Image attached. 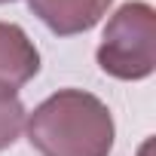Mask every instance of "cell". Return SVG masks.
I'll return each mask as SVG.
<instances>
[{
    "instance_id": "cell-1",
    "label": "cell",
    "mask_w": 156,
    "mask_h": 156,
    "mask_svg": "<svg viewBox=\"0 0 156 156\" xmlns=\"http://www.w3.org/2000/svg\"><path fill=\"white\" fill-rule=\"evenodd\" d=\"M28 141L43 156H110L113 116L107 104L83 89L49 95L25 122Z\"/></svg>"
},
{
    "instance_id": "cell-2",
    "label": "cell",
    "mask_w": 156,
    "mask_h": 156,
    "mask_svg": "<svg viewBox=\"0 0 156 156\" xmlns=\"http://www.w3.org/2000/svg\"><path fill=\"white\" fill-rule=\"evenodd\" d=\"M98 64L116 80H144L156 67V12L144 0L122 3L101 37Z\"/></svg>"
},
{
    "instance_id": "cell-3",
    "label": "cell",
    "mask_w": 156,
    "mask_h": 156,
    "mask_svg": "<svg viewBox=\"0 0 156 156\" xmlns=\"http://www.w3.org/2000/svg\"><path fill=\"white\" fill-rule=\"evenodd\" d=\"M110 3L113 0H28L31 12L52 34H61V37L95 28Z\"/></svg>"
},
{
    "instance_id": "cell-4",
    "label": "cell",
    "mask_w": 156,
    "mask_h": 156,
    "mask_svg": "<svg viewBox=\"0 0 156 156\" xmlns=\"http://www.w3.org/2000/svg\"><path fill=\"white\" fill-rule=\"evenodd\" d=\"M40 70V52L28 40V34L12 25L0 22V86L19 89Z\"/></svg>"
},
{
    "instance_id": "cell-5",
    "label": "cell",
    "mask_w": 156,
    "mask_h": 156,
    "mask_svg": "<svg viewBox=\"0 0 156 156\" xmlns=\"http://www.w3.org/2000/svg\"><path fill=\"white\" fill-rule=\"evenodd\" d=\"M25 129V104L16 95V89L0 86V150L16 144V138Z\"/></svg>"
},
{
    "instance_id": "cell-6",
    "label": "cell",
    "mask_w": 156,
    "mask_h": 156,
    "mask_svg": "<svg viewBox=\"0 0 156 156\" xmlns=\"http://www.w3.org/2000/svg\"><path fill=\"white\" fill-rule=\"evenodd\" d=\"M0 3H12V0H0Z\"/></svg>"
}]
</instances>
